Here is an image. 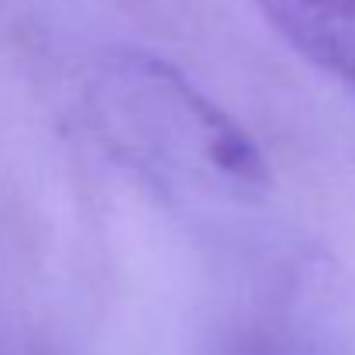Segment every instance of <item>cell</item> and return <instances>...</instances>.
<instances>
[]
</instances>
